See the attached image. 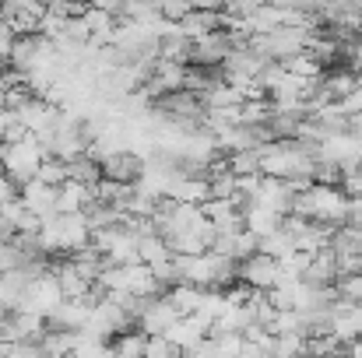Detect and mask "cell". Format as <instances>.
I'll return each mask as SVG.
<instances>
[{
    "label": "cell",
    "mask_w": 362,
    "mask_h": 358,
    "mask_svg": "<svg viewBox=\"0 0 362 358\" xmlns=\"http://www.w3.org/2000/svg\"><path fill=\"white\" fill-rule=\"evenodd\" d=\"M257 162H260V176L281 179V183H292L296 190H303L313 183L317 148H310L303 141H267L257 151Z\"/></svg>",
    "instance_id": "cell-1"
},
{
    "label": "cell",
    "mask_w": 362,
    "mask_h": 358,
    "mask_svg": "<svg viewBox=\"0 0 362 358\" xmlns=\"http://www.w3.org/2000/svg\"><path fill=\"white\" fill-rule=\"evenodd\" d=\"M349 193L341 186H327V183H310L296 193V204H292V215L310 222V225H320V229H345L349 222Z\"/></svg>",
    "instance_id": "cell-2"
},
{
    "label": "cell",
    "mask_w": 362,
    "mask_h": 358,
    "mask_svg": "<svg viewBox=\"0 0 362 358\" xmlns=\"http://www.w3.org/2000/svg\"><path fill=\"white\" fill-rule=\"evenodd\" d=\"M92 246V225H88V215H57L49 222L39 225L35 232V249L42 260L57 256V260H67L81 249Z\"/></svg>",
    "instance_id": "cell-3"
},
{
    "label": "cell",
    "mask_w": 362,
    "mask_h": 358,
    "mask_svg": "<svg viewBox=\"0 0 362 358\" xmlns=\"http://www.w3.org/2000/svg\"><path fill=\"white\" fill-rule=\"evenodd\" d=\"M46 158H49V155H46L42 141L32 137V133L0 144V172H4L7 179H14L18 186L32 183V179L39 176V165H42Z\"/></svg>",
    "instance_id": "cell-4"
},
{
    "label": "cell",
    "mask_w": 362,
    "mask_h": 358,
    "mask_svg": "<svg viewBox=\"0 0 362 358\" xmlns=\"http://www.w3.org/2000/svg\"><path fill=\"white\" fill-rule=\"evenodd\" d=\"M64 302V292L57 285V278L49 274V267L42 274H35L28 285H25V295H21V306L18 313H28V316H39V320H49L57 313V306Z\"/></svg>",
    "instance_id": "cell-5"
},
{
    "label": "cell",
    "mask_w": 362,
    "mask_h": 358,
    "mask_svg": "<svg viewBox=\"0 0 362 358\" xmlns=\"http://www.w3.org/2000/svg\"><path fill=\"white\" fill-rule=\"evenodd\" d=\"M95 253L106 260V267H127V263H137V236L127 229V225H110L103 232L92 236Z\"/></svg>",
    "instance_id": "cell-6"
},
{
    "label": "cell",
    "mask_w": 362,
    "mask_h": 358,
    "mask_svg": "<svg viewBox=\"0 0 362 358\" xmlns=\"http://www.w3.org/2000/svg\"><path fill=\"white\" fill-rule=\"evenodd\" d=\"M180 320V313L169 306L165 292L155 295V299H144L137 302V313H134V330H141L144 338H162L173 323Z\"/></svg>",
    "instance_id": "cell-7"
},
{
    "label": "cell",
    "mask_w": 362,
    "mask_h": 358,
    "mask_svg": "<svg viewBox=\"0 0 362 358\" xmlns=\"http://www.w3.org/2000/svg\"><path fill=\"white\" fill-rule=\"evenodd\" d=\"M327 334L349 348L352 341L362 338V306L359 302H349V299H334L331 302V313H327Z\"/></svg>",
    "instance_id": "cell-8"
},
{
    "label": "cell",
    "mask_w": 362,
    "mask_h": 358,
    "mask_svg": "<svg viewBox=\"0 0 362 358\" xmlns=\"http://www.w3.org/2000/svg\"><path fill=\"white\" fill-rule=\"evenodd\" d=\"M296 193H299V190H296L292 183H281V179H267V176H260L257 186L250 190L246 204H260V208H267V211L288 218V215H292V204H296Z\"/></svg>",
    "instance_id": "cell-9"
},
{
    "label": "cell",
    "mask_w": 362,
    "mask_h": 358,
    "mask_svg": "<svg viewBox=\"0 0 362 358\" xmlns=\"http://www.w3.org/2000/svg\"><path fill=\"white\" fill-rule=\"evenodd\" d=\"M233 49H236L233 35H229L226 28H218V32H211V35H204V39L190 42V67L215 71V67H222V64H226V56H229Z\"/></svg>",
    "instance_id": "cell-10"
},
{
    "label": "cell",
    "mask_w": 362,
    "mask_h": 358,
    "mask_svg": "<svg viewBox=\"0 0 362 358\" xmlns=\"http://www.w3.org/2000/svg\"><path fill=\"white\" fill-rule=\"evenodd\" d=\"M236 285H243L246 292H271L278 285V260L264 256V253H253L250 260H243L236 267Z\"/></svg>",
    "instance_id": "cell-11"
},
{
    "label": "cell",
    "mask_w": 362,
    "mask_h": 358,
    "mask_svg": "<svg viewBox=\"0 0 362 358\" xmlns=\"http://www.w3.org/2000/svg\"><path fill=\"white\" fill-rule=\"evenodd\" d=\"M162 338L169 341V348H173L176 355H187V352H197V348L211 338V327H208L201 316H180Z\"/></svg>",
    "instance_id": "cell-12"
},
{
    "label": "cell",
    "mask_w": 362,
    "mask_h": 358,
    "mask_svg": "<svg viewBox=\"0 0 362 358\" xmlns=\"http://www.w3.org/2000/svg\"><path fill=\"white\" fill-rule=\"evenodd\" d=\"M42 14H46V4H32V0H11V4H0V21H4L14 35H35Z\"/></svg>",
    "instance_id": "cell-13"
},
{
    "label": "cell",
    "mask_w": 362,
    "mask_h": 358,
    "mask_svg": "<svg viewBox=\"0 0 362 358\" xmlns=\"http://www.w3.org/2000/svg\"><path fill=\"white\" fill-rule=\"evenodd\" d=\"M18 201H21V204H25V211H28L32 218H39V222L57 218V190H53V186H46V183H39V179H32V183L18 186Z\"/></svg>",
    "instance_id": "cell-14"
},
{
    "label": "cell",
    "mask_w": 362,
    "mask_h": 358,
    "mask_svg": "<svg viewBox=\"0 0 362 358\" xmlns=\"http://www.w3.org/2000/svg\"><path fill=\"white\" fill-rule=\"evenodd\" d=\"M92 299H64L60 306H57V313L46 320V327L49 330H67V334H81L85 330V323H88V316H92Z\"/></svg>",
    "instance_id": "cell-15"
},
{
    "label": "cell",
    "mask_w": 362,
    "mask_h": 358,
    "mask_svg": "<svg viewBox=\"0 0 362 358\" xmlns=\"http://www.w3.org/2000/svg\"><path fill=\"white\" fill-rule=\"evenodd\" d=\"M218 28H222V11H215V7H194V11L176 25V32H180L187 42H197V39L218 32Z\"/></svg>",
    "instance_id": "cell-16"
},
{
    "label": "cell",
    "mask_w": 362,
    "mask_h": 358,
    "mask_svg": "<svg viewBox=\"0 0 362 358\" xmlns=\"http://www.w3.org/2000/svg\"><path fill=\"white\" fill-rule=\"evenodd\" d=\"M281 222H285L281 215H274V211H267V208H260V204H243V229L257 239V242L274 236V232L281 229Z\"/></svg>",
    "instance_id": "cell-17"
},
{
    "label": "cell",
    "mask_w": 362,
    "mask_h": 358,
    "mask_svg": "<svg viewBox=\"0 0 362 358\" xmlns=\"http://www.w3.org/2000/svg\"><path fill=\"white\" fill-rule=\"evenodd\" d=\"M338 278H341V274H338V260H334L331 249L313 253L310 263H306V274H303V281H306V285H317V288H334Z\"/></svg>",
    "instance_id": "cell-18"
},
{
    "label": "cell",
    "mask_w": 362,
    "mask_h": 358,
    "mask_svg": "<svg viewBox=\"0 0 362 358\" xmlns=\"http://www.w3.org/2000/svg\"><path fill=\"white\" fill-rule=\"evenodd\" d=\"M141 165L144 162H137L134 155H113V158H106V162H99V172H103V179H110V183H120V186H134L137 183V176H141Z\"/></svg>",
    "instance_id": "cell-19"
},
{
    "label": "cell",
    "mask_w": 362,
    "mask_h": 358,
    "mask_svg": "<svg viewBox=\"0 0 362 358\" xmlns=\"http://www.w3.org/2000/svg\"><path fill=\"white\" fill-rule=\"evenodd\" d=\"M92 204H95L92 186H81V183H64V186L57 190V215H85Z\"/></svg>",
    "instance_id": "cell-20"
},
{
    "label": "cell",
    "mask_w": 362,
    "mask_h": 358,
    "mask_svg": "<svg viewBox=\"0 0 362 358\" xmlns=\"http://www.w3.org/2000/svg\"><path fill=\"white\" fill-rule=\"evenodd\" d=\"M110 348H113V355L117 358H144L148 338H144L141 330H127V334H120V338L110 341Z\"/></svg>",
    "instance_id": "cell-21"
},
{
    "label": "cell",
    "mask_w": 362,
    "mask_h": 358,
    "mask_svg": "<svg viewBox=\"0 0 362 358\" xmlns=\"http://www.w3.org/2000/svg\"><path fill=\"white\" fill-rule=\"evenodd\" d=\"M71 358H117V355H113L110 341H95L88 334H78V345H74Z\"/></svg>",
    "instance_id": "cell-22"
},
{
    "label": "cell",
    "mask_w": 362,
    "mask_h": 358,
    "mask_svg": "<svg viewBox=\"0 0 362 358\" xmlns=\"http://www.w3.org/2000/svg\"><path fill=\"white\" fill-rule=\"evenodd\" d=\"M39 183H46V186H53V190H60L64 183H67V162H57V158H46L42 165H39V176H35Z\"/></svg>",
    "instance_id": "cell-23"
},
{
    "label": "cell",
    "mask_w": 362,
    "mask_h": 358,
    "mask_svg": "<svg viewBox=\"0 0 362 358\" xmlns=\"http://www.w3.org/2000/svg\"><path fill=\"white\" fill-rule=\"evenodd\" d=\"M190 11H194L190 0H162V4H158V18H162L165 25H180Z\"/></svg>",
    "instance_id": "cell-24"
},
{
    "label": "cell",
    "mask_w": 362,
    "mask_h": 358,
    "mask_svg": "<svg viewBox=\"0 0 362 358\" xmlns=\"http://www.w3.org/2000/svg\"><path fill=\"white\" fill-rule=\"evenodd\" d=\"M334 292H338V299H349V302H359L362 306V270L359 274H349V278H338Z\"/></svg>",
    "instance_id": "cell-25"
},
{
    "label": "cell",
    "mask_w": 362,
    "mask_h": 358,
    "mask_svg": "<svg viewBox=\"0 0 362 358\" xmlns=\"http://www.w3.org/2000/svg\"><path fill=\"white\" fill-rule=\"evenodd\" d=\"M144 358H176V352L169 348V341H165V338H148Z\"/></svg>",
    "instance_id": "cell-26"
},
{
    "label": "cell",
    "mask_w": 362,
    "mask_h": 358,
    "mask_svg": "<svg viewBox=\"0 0 362 358\" xmlns=\"http://www.w3.org/2000/svg\"><path fill=\"white\" fill-rule=\"evenodd\" d=\"M345 358H362V338L359 341H352V345L345 348Z\"/></svg>",
    "instance_id": "cell-27"
},
{
    "label": "cell",
    "mask_w": 362,
    "mask_h": 358,
    "mask_svg": "<svg viewBox=\"0 0 362 358\" xmlns=\"http://www.w3.org/2000/svg\"><path fill=\"white\" fill-rule=\"evenodd\" d=\"M306 358H345V355H306Z\"/></svg>",
    "instance_id": "cell-28"
}]
</instances>
